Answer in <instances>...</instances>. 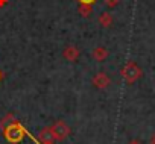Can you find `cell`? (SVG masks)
<instances>
[{
    "label": "cell",
    "instance_id": "cell-1",
    "mask_svg": "<svg viewBox=\"0 0 155 144\" xmlns=\"http://www.w3.org/2000/svg\"><path fill=\"white\" fill-rule=\"evenodd\" d=\"M25 133H26V130L20 124H17V123L9 124L6 127V130H5V135H6L8 141H11V142H20L23 139Z\"/></svg>",
    "mask_w": 155,
    "mask_h": 144
},
{
    "label": "cell",
    "instance_id": "cell-2",
    "mask_svg": "<svg viewBox=\"0 0 155 144\" xmlns=\"http://www.w3.org/2000/svg\"><path fill=\"white\" fill-rule=\"evenodd\" d=\"M50 133H52L53 138H56V139H62V138H65V136L68 135V129H67V126H65L62 121H58V123L50 129Z\"/></svg>",
    "mask_w": 155,
    "mask_h": 144
},
{
    "label": "cell",
    "instance_id": "cell-3",
    "mask_svg": "<svg viewBox=\"0 0 155 144\" xmlns=\"http://www.w3.org/2000/svg\"><path fill=\"white\" fill-rule=\"evenodd\" d=\"M81 2H82V3H93L94 0H81Z\"/></svg>",
    "mask_w": 155,
    "mask_h": 144
},
{
    "label": "cell",
    "instance_id": "cell-4",
    "mask_svg": "<svg viewBox=\"0 0 155 144\" xmlns=\"http://www.w3.org/2000/svg\"><path fill=\"white\" fill-rule=\"evenodd\" d=\"M129 144H141V142H140V141H135V139H134V141H131Z\"/></svg>",
    "mask_w": 155,
    "mask_h": 144
},
{
    "label": "cell",
    "instance_id": "cell-5",
    "mask_svg": "<svg viewBox=\"0 0 155 144\" xmlns=\"http://www.w3.org/2000/svg\"><path fill=\"white\" fill-rule=\"evenodd\" d=\"M150 144H155V135H153V138L150 139Z\"/></svg>",
    "mask_w": 155,
    "mask_h": 144
},
{
    "label": "cell",
    "instance_id": "cell-6",
    "mask_svg": "<svg viewBox=\"0 0 155 144\" xmlns=\"http://www.w3.org/2000/svg\"><path fill=\"white\" fill-rule=\"evenodd\" d=\"M44 144H49V142H44Z\"/></svg>",
    "mask_w": 155,
    "mask_h": 144
}]
</instances>
